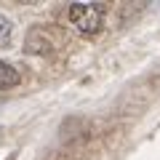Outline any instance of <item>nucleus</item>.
Returning a JSON list of instances; mask_svg holds the SVG:
<instances>
[{
    "instance_id": "nucleus-1",
    "label": "nucleus",
    "mask_w": 160,
    "mask_h": 160,
    "mask_svg": "<svg viewBox=\"0 0 160 160\" xmlns=\"http://www.w3.org/2000/svg\"><path fill=\"white\" fill-rule=\"evenodd\" d=\"M69 22L86 35H93L104 24V8L93 3H72L69 6Z\"/></svg>"
},
{
    "instance_id": "nucleus-2",
    "label": "nucleus",
    "mask_w": 160,
    "mask_h": 160,
    "mask_svg": "<svg viewBox=\"0 0 160 160\" xmlns=\"http://www.w3.org/2000/svg\"><path fill=\"white\" fill-rule=\"evenodd\" d=\"M22 80V75L11 67L8 62H0V91H6V88H13Z\"/></svg>"
},
{
    "instance_id": "nucleus-3",
    "label": "nucleus",
    "mask_w": 160,
    "mask_h": 160,
    "mask_svg": "<svg viewBox=\"0 0 160 160\" xmlns=\"http://www.w3.org/2000/svg\"><path fill=\"white\" fill-rule=\"evenodd\" d=\"M8 40H11V22L0 16V46H8Z\"/></svg>"
}]
</instances>
